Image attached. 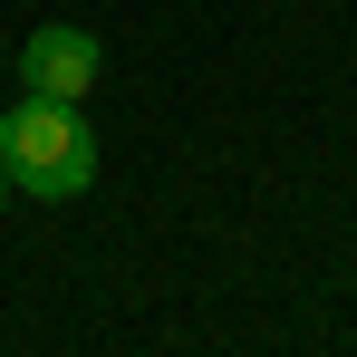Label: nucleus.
I'll use <instances>...</instances> for the list:
<instances>
[{
  "instance_id": "1",
  "label": "nucleus",
  "mask_w": 357,
  "mask_h": 357,
  "mask_svg": "<svg viewBox=\"0 0 357 357\" xmlns=\"http://www.w3.org/2000/svg\"><path fill=\"white\" fill-rule=\"evenodd\" d=\"M0 165H10V183H20L29 203H77V193L97 183V135L77 116V97L20 87V107L0 116Z\"/></svg>"
},
{
  "instance_id": "2",
  "label": "nucleus",
  "mask_w": 357,
  "mask_h": 357,
  "mask_svg": "<svg viewBox=\"0 0 357 357\" xmlns=\"http://www.w3.org/2000/svg\"><path fill=\"white\" fill-rule=\"evenodd\" d=\"M97 68H107V49L87 29H68V20H49V29L20 39V87H39V97H87Z\"/></svg>"
},
{
  "instance_id": "3",
  "label": "nucleus",
  "mask_w": 357,
  "mask_h": 357,
  "mask_svg": "<svg viewBox=\"0 0 357 357\" xmlns=\"http://www.w3.org/2000/svg\"><path fill=\"white\" fill-rule=\"evenodd\" d=\"M0 203H10V165H0Z\"/></svg>"
}]
</instances>
